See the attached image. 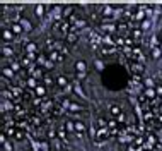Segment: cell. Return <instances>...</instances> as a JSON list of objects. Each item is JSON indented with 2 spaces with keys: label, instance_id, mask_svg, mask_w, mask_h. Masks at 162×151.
I'll use <instances>...</instances> for the list:
<instances>
[{
  "label": "cell",
  "instance_id": "36",
  "mask_svg": "<svg viewBox=\"0 0 162 151\" xmlns=\"http://www.w3.org/2000/svg\"><path fill=\"white\" fill-rule=\"evenodd\" d=\"M96 65H97V69H99V70H101V69H102V64H101L99 60H97V62H96Z\"/></svg>",
  "mask_w": 162,
  "mask_h": 151
},
{
  "label": "cell",
  "instance_id": "13",
  "mask_svg": "<svg viewBox=\"0 0 162 151\" xmlns=\"http://www.w3.org/2000/svg\"><path fill=\"white\" fill-rule=\"evenodd\" d=\"M106 125H107V124H106L104 118H99V120H97V127H99V129H102V127L106 129Z\"/></svg>",
  "mask_w": 162,
  "mask_h": 151
},
{
  "label": "cell",
  "instance_id": "23",
  "mask_svg": "<svg viewBox=\"0 0 162 151\" xmlns=\"http://www.w3.org/2000/svg\"><path fill=\"white\" fill-rule=\"evenodd\" d=\"M133 70L137 72V74H138L140 70H142V65H140V64H133Z\"/></svg>",
  "mask_w": 162,
  "mask_h": 151
},
{
  "label": "cell",
  "instance_id": "29",
  "mask_svg": "<svg viewBox=\"0 0 162 151\" xmlns=\"http://www.w3.org/2000/svg\"><path fill=\"white\" fill-rule=\"evenodd\" d=\"M145 94L148 96V98H154V91H152V89H147V91H145Z\"/></svg>",
  "mask_w": 162,
  "mask_h": 151
},
{
  "label": "cell",
  "instance_id": "9",
  "mask_svg": "<svg viewBox=\"0 0 162 151\" xmlns=\"http://www.w3.org/2000/svg\"><path fill=\"white\" fill-rule=\"evenodd\" d=\"M4 40H5V41L12 40V31H10V29H4Z\"/></svg>",
  "mask_w": 162,
  "mask_h": 151
},
{
  "label": "cell",
  "instance_id": "31",
  "mask_svg": "<svg viewBox=\"0 0 162 151\" xmlns=\"http://www.w3.org/2000/svg\"><path fill=\"white\" fill-rule=\"evenodd\" d=\"M116 43H118V45H119V47H123L125 40H123V38H118V40H116Z\"/></svg>",
  "mask_w": 162,
  "mask_h": 151
},
{
  "label": "cell",
  "instance_id": "22",
  "mask_svg": "<svg viewBox=\"0 0 162 151\" xmlns=\"http://www.w3.org/2000/svg\"><path fill=\"white\" fill-rule=\"evenodd\" d=\"M4 149H5V151H12V144L5 141V143H4Z\"/></svg>",
  "mask_w": 162,
  "mask_h": 151
},
{
  "label": "cell",
  "instance_id": "30",
  "mask_svg": "<svg viewBox=\"0 0 162 151\" xmlns=\"http://www.w3.org/2000/svg\"><path fill=\"white\" fill-rule=\"evenodd\" d=\"M58 137L60 139H65V131H58Z\"/></svg>",
  "mask_w": 162,
  "mask_h": 151
},
{
  "label": "cell",
  "instance_id": "28",
  "mask_svg": "<svg viewBox=\"0 0 162 151\" xmlns=\"http://www.w3.org/2000/svg\"><path fill=\"white\" fill-rule=\"evenodd\" d=\"M38 62H39V64H46V60H45V55H39V57H38Z\"/></svg>",
  "mask_w": 162,
  "mask_h": 151
},
{
  "label": "cell",
  "instance_id": "4",
  "mask_svg": "<svg viewBox=\"0 0 162 151\" xmlns=\"http://www.w3.org/2000/svg\"><path fill=\"white\" fill-rule=\"evenodd\" d=\"M75 67H77V70H78V72H85V67H87V65H85V62H84V60H78L77 64H75Z\"/></svg>",
  "mask_w": 162,
  "mask_h": 151
},
{
  "label": "cell",
  "instance_id": "12",
  "mask_svg": "<svg viewBox=\"0 0 162 151\" xmlns=\"http://www.w3.org/2000/svg\"><path fill=\"white\" fill-rule=\"evenodd\" d=\"M160 55H162V52L159 50V48H154V50H152V57H154V58H159Z\"/></svg>",
  "mask_w": 162,
  "mask_h": 151
},
{
  "label": "cell",
  "instance_id": "25",
  "mask_svg": "<svg viewBox=\"0 0 162 151\" xmlns=\"http://www.w3.org/2000/svg\"><path fill=\"white\" fill-rule=\"evenodd\" d=\"M70 110H72V112H77V110H80V106H78V105H75V103H72V105H70Z\"/></svg>",
  "mask_w": 162,
  "mask_h": 151
},
{
  "label": "cell",
  "instance_id": "11",
  "mask_svg": "<svg viewBox=\"0 0 162 151\" xmlns=\"http://www.w3.org/2000/svg\"><path fill=\"white\" fill-rule=\"evenodd\" d=\"M28 84H29V88H34V89L38 88V81H36L34 77H29V79H28Z\"/></svg>",
  "mask_w": 162,
  "mask_h": 151
},
{
  "label": "cell",
  "instance_id": "26",
  "mask_svg": "<svg viewBox=\"0 0 162 151\" xmlns=\"http://www.w3.org/2000/svg\"><path fill=\"white\" fill-rule=\"evenodd\" d=\"M16 139H24V132L17 131V132H16Z\"/></svg>",
  "mask_w": 162,
  "mask_h": 151
},
{
  "label": "cell",
  "instance_id": "32",
  "mask_svg": "<svg viewBox=\"0 0 162 151\" xmlns=\"http://www.w3.org/2000/svg\"><path fill=\"white\" fill-rule=\"evenodd\" d=\"M155 91H157V94H160V98H162V86H157Z\"/></svg>",
  "mask_w": 162,
  "mask_h": 151
},
{
  "label": "cell",
  "instance_id": "27",
  "mask_svg": "<svg viewBox=\"0 0 162 151\" xmlns=\"http://www.w3.org/2000/svg\"><path fill=\"white\" fill-rule=\"evenodd\" d=\"M60 53H62V55H68V48L67 47H62V48H60Z\"/></svg>",
  "mask_w": 162,
  "mask_h": 151
},
{
  "label": "cell",
  "instance_id": "2",
  "mask_svg": "<svg viewBox=\"0 0 162 151\" xmlns=\"http://www.w3.org/2000/svg\"><path fill=\"white\" fill-rule=\"evenodd\" d=\"M68 28H70V26H68L67 21H63V23L60 24V31H62L63 36H68V35H70V33H68Z\"/></svg>",
  "mask_w": 162,
  "mask_h": 151
},
{
  "label": "cell",
  "instance_id": "33",
  "mask_svg": "<svg viewBox=\"0 0 162 151\" xmlns=\"http://www.w3.org/2000/svg\"><path fill=\"white\" fill-rule=\"evenodd\" d=\"M77 77H78V79H84V77H85V72H78Z\"/></svg>",
  "mask_w": 162,
  "mask_h": 151
},
{
  "label": "cell",
  "instance_id": "17",
  "mask_svg": "<svg viewBox=\"0 0 162 151\" xmlns=\"http://www.w3.org/2000/svg\"><path fill=\"white\" fill-rule=\"evenodd\" d=\"M43 10H45V5H38V7H36V12H38V16H43Z\"/></svg>",
  "mask_w": 162,
  "mask_h": 151
},
{
  "label": "cell",
  "instance_id": "34",
  "mask_svg": "<svg viewBox=\"0 0 162 151\" xmlns=\"http://www.w3.org/2000/svg\"><path fill=\"white\" fill-rule=\"evenodd\" d=\"M145 84H147V86H152V84H154V81H152V79H145Z\"/></svg>",
  "mask_w": 162,
  "mask_h": 151
},
{
  "label": "cell",
  "instance_id": "7",
  "mask_svg": "<svg viewBox=\"0 0 162 151\" xmlns=\"http://www.w3.org/2000/svg\"><path fill=\"white\" fill-rule=\"evenodd\" d=\"M56 82H58V86H62V88H65L68 84V81H67V77H65V76H60V77L56 79Z\"/></svg>",
  "mask_w": 162,
  "mask_h": 151
},
{
  "label": "cell",
  "instance_id": "6",
  "mask_svg": "<svg viewBox=\"0 0 162 151\" xmlns=\"http://www.w3.org/2000/svg\"><path fill=\"white\" fill-rule=\"evenodd\" d=\"M19 23H21V26H22L24 31H31V23H29V21H26V19H21Z\"/></svg>",
  "mask_w": 162,
  "mask_h": 151
},
{
  "label": "cell",
  "instance_id": "1",
  "mask_svg": "<svg viewBox=\"0 0 162 151\" xmlns=\"http://www.w3.org/2000/svg\"><path fill=\"white\" fill-rule=\"evenodd\" d=\"M50 60L53 62V64H56V62H62V60H63V55H62V53H58V52H55V50H51V52H50Z\"/></svg>",
  "mask_w": 162,
  "mask_h": 151
},
{
  "label": "cell",
  "instance_id": "24",
  "mask_svg": "<svg viewBox=\"0 0 162 151\" xmlns=\"http://www.w3.org/2000/svg\"><path fill=\"white\" fill-rule=\"evenodd\" d=\"M4 76H9V77H12V70L7 69V67H4Z\"/></svg>",
  "mask_w": 162,
  "mask_h": 151
},
{
  "label": "cell",
  "instance_id": "16",
  "mask_svg": "<svg viewBox=\"0 0 162 151\" xmlns=\"http://www.w3.org/2000/svg\"><path fill=\"white\" fill-rule=\"evenodd\" d=\"M36 93H38L39 96H45V88H41V86H38V88H36Z\"/></svg>",
  "mask_w": 162,
  "mask_h": 151
},
{
  "label": "cell",
  "instance_id": "10",
  "mask_svg": "<svg viewBox=\"0 0 162 151\" xmlns=\"http://www.w3.org/2000/svg\"><path fill=\"white\" fill-rule=\"evenodd\" d=\"M14 55V50L9 47H4V57H12Z\"/></svg>",
  "mask_w": 162,
  "mask_h": 151
},
{
  "label": "cell",
  "instance_id": "5",
  "mask_svg": "<svg viewBox=\"0 0 162 151\" xmlns=\"http://www.w3.org/2000/svg\"><path fill=\"white\" fill-rule=\"evenodd\" d=\"M67 43H68V45H73V43H77V35H75V33H70V35L67 36Z\"/></svg>",
  "mask_w": 162,
  "mask_h": 151
},
{
  "label": "cell",
  "instance_id": "8",
  "mask_svg": "<svg viewBox=\"0 0 162 151\" xmlns=\"http://www.w3.org/2000/svg\"><path fill=\"white\" fill-rule=\"evenodd\" d=\"M111 113H113V115H114V117H116V115L119 117V115H121V108L114 105V106H111Z\"/></svg>",
  "mask_w": 162,
  "mask_h": 151
},
{
  "label": "cell",
  "instance_id": "35",
  "mask_svg": "<svg viewBox=\"0 0 162 151\" xmlns=\"http://www.w3.org/2000/svg\"><path fill=\"white\" fill-rule=\"evenodd\" d=\"M137 19H140V21H142V19H143V12H138V14H137Z\"/></svg>",
  "mask_w": 162,
  "mask_h": 151
},
{
  "label": "cell",
  "instance_id": "15",
  "mask_svg": "<svg viewBox=\"0 0 162 151\" xmlns=\"http://www.w3.org/2000/svg\"><path fill=\"white\" fill-rule=\"evenodd\" d=\"M43 79H45V84H46V86H51V84H53V79H51V77H48V76H45Z\"/></svg>",
  "mask_w": 162,
  "mask_h": 151
},
{
  "label": "cell",
  "instance_id": "18",
  "mask_svg": "<svg viewBox=\"0 0 162 151\" xmlns=\"http://www.w3.org/2000/svg\"><path fill=\"white\" fill-rule=\"evenodd\" d=\"M114 52V48H104L102 47V53H104V55H109V53H113Z\"/></svg>",
  "mask_w": 162,
  "mask_h": 151
},
{
  "label": "cell",
  "instance_id": "3",
  "mask_svg": "<svg viewBox=\"0 0 162 151\" xmlns=\"http://www.w3.org/2000/svg\"><path fill=\"white\" fill-rule=\"evenodd\" d=\"M12 33H16V35H21V33H22V26H21V23H14V24H12Z\"/></svg>",
  "mask_w": 162,
  "mask_h": 151
},
{
  "label": "cell",
  "instance_id": "20",
  "mask_svg": "<svg viewBox=\"0 0 162 151\" xmlns=\"http://www.w3.org/2000/svg\"><path fill=\"white\" fill-rule=\"evenodd\" d=\"M148 26H150V23H148V21H143V23H142V31H147Z\"/></svg>",
  "mask_w": 162,
  "mask_h": 151
},
{
  "label": "cell",
  "instance_id": "21",
  "mask_svg": "<svg viewBox=\"0 0 162 151\" xmlns=\"http://www.w3.org/2000/svg\"><path fill=\"white\" fill-rule=\"evenodd\" d=\"M34 50H36V45H34V43H29V45H28V52H29V53H33Z\"/></svg>",
  "mask_w": 162,
  "mask_h": 151
},
{
  "label": "cell",
  "instance_id": "19",
  "mask_svg": "<svg viewBox=\"0 0 162 151\" xmlns=\"http://www.w3.org/2000/svg\"><path fill=\"white\" fill-rule=\"evenodd\" d=\"M45 67H46V69H53V67H55V64H53V62H51V60H46V64H45Z\"/></svg>",
  "mask_w": 162,
  "mask_h": 151
},
{
  "label": "cell",
  "instance_id": "14",
  "mask_svg": "<svg viewBox=\"0 0 162 151\" xmlns=\"http://www.w3.org/2000/svg\"><path fill=\"white\" fill-rule=\"evenodd\" d=\"M140 36H142V31H140V29H133V38L135 40H138Z\"/></svg>",
  "mask_w": 162,
  "mask_h": 151
}]
</instances>
